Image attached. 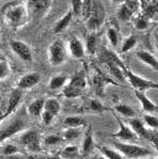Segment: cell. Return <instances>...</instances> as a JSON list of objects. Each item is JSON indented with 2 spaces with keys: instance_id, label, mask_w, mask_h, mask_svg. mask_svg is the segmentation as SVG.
<instances>
[{
  "instance_id": "cell-16",
  "label": "cell",
  "mask_w": 158,
  "mask_h": 159,
  "mask_svg": "<svg viewBox=\"0 0 158 159\" xmlns=\"http://www.w3.org/2000/svg\"><path fill=\"white\" fill-rule=\"evenodd\" d=\"M41 80V75L39 73H27L25 75H22L16 83V88L20 90H27V89H32L34 86H36Z\"/></svg>"
},
{
  "instance_id": "cell-27",
  "label": "cell",
  "mask_w": 158,
  "mask_h": 159,
  "mask_svg": "<svg viewBox=\"0 0 158 159\" xmlns=\"http://www.w3.org/2000/svg\"><path fill=\"white\" fill-rule=\"evenodd\" d=\"M20 147L12 143H1L0 144V156L1 157H10L15 154H20Z\"/></svg>"
},
{
  "instance_id": "cell-46",
  "label": "cell",
  "mask_w": 158,
  "mask_h": 159,
  "mask_svg": "<svg viewBox=\"0 0 158 159\" xmlns=\"http://www.w3.org/2000/svg\"><path fill=\"white\" fill-rule=\"evenodd\" d=\"M0 59H2V57H1V54H0Z\"/></svg>"
},
{
  "instance_id": "cell-45",
  "label": "cell",
  "mask_w": 158,
  "mask_h": 159,
  "mask_svg": "<svg viewBox=\"0 0 158 159\" xmlns=\"http://www.w3.org/2000/svg\"><path fill=\"white\" fill-rule=\"evenodd\" d=\"M147 159H157V157H156V156H155V157H148Z\"/></svg>"
},
{
  "instance_id": "cell-33",
  "label": "cell",
  "mask_w": 158,
  "mask_h": 159,
  "mask_svg": "<svg viewBox=\"0 0 158 159\" xmlns=\"http://www.w3.org/2000/svg\"><path fill=\"white\" fill-rule=\"evenodd\" d=\"M137 42H138V37H137L136 35L128 36L126 40L122 42V46H121V48H120V53H126V52L131 51V49L137 44Z\"/></svg>"
},
{
  "instance_id": "cell-4",
  "label": "cell",
  "mask_w": 158,
  "mask_h": 159,
  "mask_svg": "<svg viewBox=\"0 0 158 159\" xmlns=\"http://www.w3.org/2000/svg\"><path fill=\"white\" fill-rule=\"evenodd\" d=\"M105 16H106V10H105L104 4L101 1H93L91 12H90L89 17L85 20L86 29L91 34H95L103 26V24L105 21Z\"/></svg>"
},
{
  "instance_id": "cell-5",
  "label": "cell",
  "mask_w": 158,
  "mask_h": 159,
  "mask_svg": "<svg viewBox=\"0 0 158 159\" xmlns=\"http://www.w3.org/2000/svg\"><path fill=\"white\" fill-rule=\"evenodd\" d=\"M17 142L22 148L26 151L34 153V154H40L42 152V146H41V137L40 133L36 129H25L19 134Z\"/></svg>"
},
{
  "instance_id": "cell-1",
  "label": "cell",
  "mask_w": 158,
  "mask_h": 159,
  "mask_svg": "<svg viewBox=\"0 0 158 159\" xmlns=\"http://www.w3.org/2000/svg\"><path fill=\"white\" fill-rule=\"evenodd\" d=\"M2 17L5 24L11 29H21L29 21V11L25 2L12 1L7 4L2 10Z\"/></svg>"
},
{
  "instance_id": "cell-32",
  "label": "cell",
  "mask_w": 158,
  "mask_h": 159,
  "mask_svg": "<svg viewBox=\"0 0 158 159\" xmlns=\"http://www.w3.org/2000/svg\"><path fill=\"white\" fill-rule=\"evenodd\" d=\"M115 111L118 112L120 115L127 117V119H133V117H136V111H135L131 106L125 105V104H118V105H116V106H115Z\"/></svg>"
},
{
  "instance_id": "cell-23",
  "label": "cell",
  "mask_w": 158,
  "mask_h": 159,
  "mask_svg": "<svg viewBox=\"0 0 158 159\" xmlns=\"http://www.w3.org/2000/svg\"><path fill=\"white\" fill-rule=\"evenodd\" d=\"M43 110L47 111V112H49V114H52V115L56 117V116H58L59 112H61V104H59V101H58L57 99H54V98L47 99V100H44Z\"/></svg>"
},
{
  "instance_id": "cell-44",
  "label": "cell",
  "mask_w": 158,
  "mask_h": 159,
  "mask_svg": "<svg viewBox=\"0 0 158 159\" xmlns=\"http://www.w3.org/2000/svg\"><path fill=\"white\" fill-rule=\"evenodd\" d=\"M95 159H106L105 157H103V156H99V157H96Z\"/></svg>"
},
{
  "instance_id": "cell-11",
  "label": "cell",
  "mask_w": 158,
  "mask_h": 159,
  "mask_svg": "<svg viewBox=\"0 0 158 159\" xmlns=\"http://www.w3.org/2000/svg\"><path fill=\"white\" fill-rule=\"evenodd\" d=\"M52 1L48 0H30V1H25L29 15L30 12L35 16V17H42L43 15L47 14V11L51 7Z\"/></svg>"
},
{
  "instance_id": "cell-19",
  "label": "cell",
  "mask_w": 158,
  "mask_h": 159,
  "mask_svg": "<svg viewBox=\"0 0 158 159\" xmlns=\"http://www.w3.org/2000/svg\"><path fill=\"white\" fill-rule=\"evenodd\" d=\"M108 84H114L111 80H109L108 78H105L103 74H95L94 78H93V85H94V89L96 91V94L99 96H103L104 95V89Z\"/></svg>"
},
{
  "instance_id": "cell-30",
  "label": "cell",
  "mask_w": 158,
  "mask_h": 159,
  "mask_svg": "<svg viewBox=\"0 0 158 159\" xmlns=\"http://www.w3.org/2000/svg\"><path fill=\"white\" fill-rule=\"evenodd\" d=\"M85 109L89 111V112H104L106 111V106L103 105L101 101H99L98 99H90L85 106Z\"/></svg>"
},
{
  "instance_id": "cell-25",
  "label": "cell",
  "mask_w": 158,
  "mask_h": 159,
  "mask_svg": "<svg viewBox=\"0 0 158 159\" xmlns=\"http://www.w3.org/2000/svg\"><path fill=\"white\" fill-rule=\"evenodd\" d=\"M72 19H73V14H72L71 11H68L64 16H62V17L56 22V25H54V27H53V32H54V34H59V32H62L63 30H66V29L69 26Z\"/></svg>"
},
{
  "instance_id": "cell-38",
  "label": "cell",
  "mask_w": 158,
  "mask_h": 159,
  "mask_svg": "<svg viewBox=\"0 0 158 159\" xmlns=\"http://www.w3.org/2000/svg\"><path fill=\"white\" fill-rule=\"evenodd\" d=\"M143 125H147L148 127H151L152 129H157L158 128V119L153 115H150V114H146L143 116Z\"/></svg>"
},
{
  "instance_id": "cell-42",
  "label": "cell",
  "mask_w": 158,
  "mask_h": 159,
  "mask_svg": "<svg viewBox=\"0 0 158 159\" xmlns=\"http://www.w3.org/2000/svg\"><path fill=\"white\" fill-rule=\"evenodd\" d=\"M40 117H41V120H42L43 125H46V126L51 125V123L53 122V120H54V116H53L52 114H49V112H47V111H44V110H43V112L41 114Z\"/></svg>"
},
{
  "instance_id": "cell-18",
  "label": "cell",
  "mask_w": 158,
  "mask_h": 159,
  "mask_svg": "<svg viewBox=\"0 0 158 159\" xmlns=\"http://www.w3.org/2000/svg\"><path fill=\"white\" fill-rule=\"evenodd\" d=\"M136 56L137 58L143 62L145 64H147L148 67H151L153 70H158V62L157 58L148 51H137L136 52Z\"/></svg>"
},
{
  "instance_id": "cell-17",
  "label": "cell",
  "mask_w": 158,
  "mask_h": 159,
  "mask_svg": "<svg viewBox=\"0 0 158 159\" xmlns=\"http://www.w3.org/2000/svg\"><path fill=\"white\" fill-rule=\"evenodd\" d=\"M133 93H135V96L137 98V100L140 101V104H141L143 111H146V112L150 114V115L157 112V110H158L157 105H156L143 91H137V90H135Z\"/></svg>"
},
{
  "instance_id": "cell-7",
  "label": "cell",
  "mask_w": 158,
  "mask_h": 159,
  "mask_svg": "<svg viewBox=\"0 0 158 159\" xmlns=\"http://www.w3.org/2000/svg\"><path fill=\"white\" fill-rule=\"evenodd\" d=\"M67 56H68L67 47L62 40L54 41L48 47V62L53 67H58L63 64L67 59Z\"/></svg>"
},
{
  "instance_id": "cell-37",
  "label": "cell",
  "mask_w": 158,
  "mask_h": 159,
  "mask_svg": "<svg viewBox=\"0 0 158 159\" xmlns=\"http://www.w3.org/2000/svg\"><path fill=\"white\" fill-rule=\"evenodd\" d=\"M10 74V66L6 62V59H0V80L6 79Z\"/></svg>"
},
{
  "instance_id": "cell-29",
  "label": "cell",
  "mask_w": 158,
  "mask_h": 159,
  "mask_svg": "<svg viewBox=\"0 0 158 159\" xmlns=\"http://www.w3.org/2000/svg\"><path fill=\"white\" fill-rule=\"evenodd\" d=\"M100 153L106 159H125V157L121 153H118L116 149H114L111 147H108V146H101L100 147Z\"/></svg>"
},
{
  "instance_id": "cell-34",
  "label": "cell",
  "mask_w": 158,
  "mask_h": 159,
  "mask_svg": "<svg viewBox=\"0 0 158 159\" xmlns=\"http://www.w3.org/2000/svg\"><path fill=\"white\" fill-rule=\"evenodd\" d=\"M80 94H81V91H80L79 89H77V88L72 86L71 84L64 85V88H63V90H62V95H63L64 98H67V99H76V98H79Z\"/></svg>"
},
{
  "instance_id": "cell-3",
  "label": "cell",
  "mask_w": 158,
  "mask_h": 159,
  "mask_svg": "<svg viewBox=\"0 0 158 159\" xmlns=\"http://www.w3.org/2000/svg\"><path fill=\"white\" fill-rule=\"evenodd\" d=\"M120 66V69H121V73L123 75L125 80H127L131 86L137 90V91H146V90H150V89H158V84L156 81H152V80H148V79H145L135 73H132L122 62L118 63Z\"/></svg>"
},
{
  "instance_id": "cell-24",
  "label": "cell",
  "mask_w": 158,
  "mask_h": 159,
  "mask_svg": "<svg viewBox=\"0 0 158 159\" xmlns=\"http://www.w3.org/2000/svg\"><path fill=\"white\" fill-rule=\"evenodd\" d=\"M66 128H81L86 126V121L81 116H68L63 121Z\"/></svg>"
},
{
  "instance_id": "cell-15",
  "label": "cell",
  "mask_w": 158,
  "mask_h": 159,
  "mask_svg": "<svg viewBox=\"0 0 158 159\" xmlns=\"http://www.w3.org/2000/svg\"><path fill=\"white\" fill-rule=\"evenodd\" d=\"M67 52L76 59H83L85 56V48L83 42L77 36H71L67 46Z\"/></svg>"
},
{
  "instance_id": "cell-43",
  "label": "cell",
  "mask_w": 158,
  "mask_h": 159,
  "mask_svg": "<svg viewBox=\"0 0 158 159\" xmlns=\"http://www.w3.org/2000/svg\"><path fill=\"white\" fill-rule=\"evenodd\" d=\"M26 159H61L58 156H41V154H30L26 156Z\"/></svg>"
},
{
  "instance_id": "cell-36",
  "label": "cell",
  "mask_w": 158,
  "mask_h": 159,
  "mask_svg": "<svg viewBox=\"0 0 158 159\" xmlns=\"http://www.w3.org/2000/svg\"><path fill=\"white\" fill-rule=\"evenodd\" d=\"M62 142H64V141H63L62 136H58V134H48L43 138V143L46 146H49V147L51 146H57Z\"/></svg>"
},
{
  "instance_id": "cell-14",
  "label": "cell",
  "mask_w": 158,
  "mask_h": 159,
  "mask_svg": "<svg viewBox=\"0 0 158 159\" xmlns=\"http://www.w3.org/2000/svg\"><path fill=\"white\" fill-rule=\"evenodd\" d=\"M22 98H24V91H22V90L17 89V88L12 89V91H11V94H10V96H9V101H7L6 110H5V112H2L5 119H6L7 116H10V115L17 109V106H19L20 102L22 101Z\"/></svg>"
},
{
  "instance_id": "cell-2",
  "label": "cell",
  "mask_w": 158,
  "mask_h": 159,
  "mask_svg": "<svg viewBox=\"0 0 158 159\" xmlns=\"http://www.w3.org/2000/svg\"><path fill=\"white\" fill-rule=\"evenodd\" d=\"M114 149H116L118 153H121L125 158L130 159H138V158H148V157H155V153L150 151L148 148L132 144V143H123V142H113Z\"/></svg>"
},
{
  "instance_id": "cell-20",
  "label": "cell",
  "mask_w": 158,
  "mask_h": 159,
  "mask_svg": "<svg viewBox=\"0 0 158 159\" xmlns=\"http://www.w3.org/2000/svg\"><path fill=\"white\" fill-rule=\"evenodd\" d=\"M58 157L61 159H80V152L79 148L74 144H69L67 147H64L61 153L58 154Z\"/></svg>"
},
{
  "instance_id": "cell-22",
  "label": "cell",
  "mask_w": 158,
  "mask_h": 159,
  "mask_svg": "<svg viewBox=\"0 0 158 159\" xmlns=\"http://www.w3.org/2000/svg\"><path fill=\"white\" fill-rule=\"evenodd\" d=\"M44 106V99H36L27 106V114L32 117H40L43 112Z\"/></svg>"
},
{
  "instance_id": "cell-40",
  "label": "cell",
  "mask_w": 158,
  "mask_h": 159,
  "mask_svg": "<svg viewBox=\"0 0 158 159\" xmlns=\"http://www.w3.org/2000/svg\"><path fill=\"white\" fill-rule=\"evenodd\" d=\"M91 4H93V1H88V0L81 1V14L80 15L84 20H86L91 12Z\"/></svg>"
},
{
  "instance_id": "cell-21",
  "label": "cell",
  "mask_w": 158,
  "mask_h": 159,
  "mask_svg": "<svg viewBox=\"0 0 158 159\" xmlns=\"http://www.w3.org/2000/svg\"><path fill=\"white\" fill-rule=\"evenodd\" d=\"M68 84H71L72 86L79 89L80 91L84 90V89L86 88V84H88L85 73H84L83 70H81V72H77L76 74L72 75V78L69 79V83H68Z\"/></svg>"
},
{
  "instance_id": "cell-47",
  "label": "cell",
  "mask_w": 158,
  "mask_h": 159,
  "mask_svg": "<svg viewBox=\"0 0 158 159\" xmlns=\"http://www.w3.org/2000/svg\"><path fill=\"white\" fill-rule=\"evenodd\" d=\"M0 101H1V99H0Z\"/></svg>"
},
{
  "instance_id": "cell-13",
  "label": "cell",
  "mask_w": 158,
  "mask_h": 159,
  "mask_svg": "<svg viewBox=\"0 0 158 159\" xmlns=\"http://www.w3.org/2000/svg\"><path fill=\"white\" fill-rule=\"evenodd\" d=\"M95 147V142H94V136H93V127L89 125V127L85 131L84 138H83V143H81V148H80V157L81 158H86L89 157Z\"/></svg>"
},
{
  "instance_id": "cell-9",
  "label": "cell",
  "mask_w": 158,
  "mask_h": 159,
  "mask_svg": "<svg viewBox=\"0 0 158 159\" xmlns=\"http://www.w3.org/2000/svg\"><path fill=\"white\" fill-rule=\"evenodd\" d=\"M118 122L120 128H118V132H115V133L111 134L114 138H116L118 141H123V143H131V142H135V141L138 139V137L136 136V133L131 129V127L127 123H125L123 120L118 117Z\"/></svg>"
},
{
  "instance_id": "cell-10",
  "label": "cell",
  "mask_w": 158,
  "mask_h": 159,
  "mask_svg": "<svg viewBox=\"0 0 158 159\" xmlns=\"http://www.w3.org/2000/svg\"><path fill=\"white\" fill-rule=\"evenodd\" d=\"M10 47L12 49V52L24 62L26 63H31L32 62V52L31 48L22 41L20 40H11L10 41Z\"/></svg>"
},
{
  "instance_id": "cell-12",
  "label": "cell",
  "mask_w": 158,
  "mask_h": 159,
  "mask_svg": "<svg viewBox=\"0 0 158 159\" xmlns=\"http://www.w3.org/2000/svg\"><path fill=\"white\" fill-rule=\"evenodd\" d=\"M127 125L131 127V129L136 133L137 137H143V138H146V139H148V141H151V142H153V143L156 142L155 136H153L150 131H147V128L145 127L143 122L140 119H137V117L128 119L127 120Z\"/></svg>"
},
{
  "instance_id": "cell-31",
  "label": "cell",
  "mask_w": 158,
  "mask_h": 159,
  "mask_svg": "<svg viewBox=\"0 0 158 159\" xmlns=\"http://www.w3.org/2000/svg\"><path fill=\"white\" fill-rule=\"evenodd\" d=\"M81 128H66L63 131V134H62V138L63 141H67V142H73L76 139H78L81 134Z\"/></svg>"
},
{
  "instance_id": "cell-28",
  "label": "cell",
  "mask_w": 158,
  "mask_h": 159,
  "mask_svg": "<svg viewBox=\"0 0 158 159\" xmlns=\"http://www.w3.org/2000/svg\"><path fill=\"white\" fill-rule=\"evenodd\" d=\"M84 48L89 54H94L96 52V49H98V35L96 34H89L88 35Z\"/></svg>"
},
{
  "instance_id": "cell-35",
  "label": "cell",
  "mask_w": 158,
  "mask_h": 159,
  "mask_svg": "<svg viewBox=\"0 0 158 159\" xmlns=\"http://www.w3.org/2000/svg\"><path fill=\"white\" fill-rule=\"evenodd\" d=\"M106 36H108V40L110 42V44L116 48L118 44V40H120V35H118V31L116 27H109L108 31H106Z\"/></svg>"
},
{
  "instance_id": "cell-41",
  "label": "cell",
  "mask_w": 158,
  "mask_h": 159,
  "mask_svg": "<svg viewBox=\"0 0 158 159\" xmlns=\"http://www.w3.org/2000/svg\"><path fill=\"white\" fill-rule=\"evenodd\" d=\"M71 6H72L71 12L73 15H80L81 14V1L80 0H72Z\"/></svg>"
},
{
  "instance_id": "cell-6",
  "label": "cell",
  "mask_w": 158,
  "mask_h": 159,
  "mask_svg": "<svg viewBox=\"0 0 158 159\" xmlns=\"http://www.w3.org/2000/svg\"><path fill=\"white\" fill-rule=\"evenodd\" d=\"M25 129H27V121L24 119V116L16 115L0 129V144L4 143V141H6L7 138L14 137L17 133H21Z\"/></svg>"
},
{
  "instance_id": "cell-39",
  "label": "cell",
  "mask_w": 158,
  "mask_h": 159,
  "mask_svg": "<svg viewBox=\"0 0 158 159\" xmlns=\"http://www.w3.org/2000/svg\"><path fill=\"white\" fill-rule=\"evenodd\" d=\"M148 20H146L142 15L141 16H138L137 19H135V22H133V25H135V29L136 30H138V31H143V30H147L148 29Z\"/></svg>"
},
{
  "instance_id": "cell-26",
  "label": "cell",
  "mask_w": 158,
  "mask_h": 159,
  "mask_svg": "<svg viewBox=\"0 0 158 159\" xmlns=\"http://www.w3.org/2000/svg\"><path fill=\"white\" fill-rule=\"evenodd\" d=\"M68 81V77L64 75V74H57L54 77H52L51 80H49V89L51 90H59V89H63L64 85L67 84Z\"/></svg>"
},
{
  "instance_id": "cell-8",
  "label": "cell",
  "mask_w": 158,
  "mask_h": 159,
  "mask_svg": "<svg viewBox=\"0 0 158 159\" xmlns=\"http://www.w3.org/2000/svg\"><path fill=\"white\" fill-rule=\"evenodd\" d=\"M141 1L136 0H130V1H123L118 10V17L121 21H128L132 19V16L140 10Z\"/></svg>"
}]
</instances>
